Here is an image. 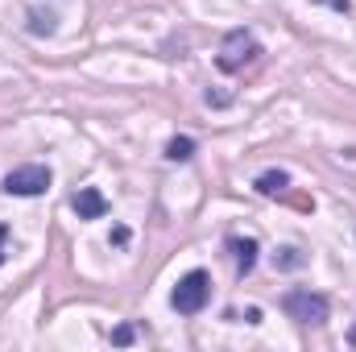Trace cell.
Returning a JSON list of instances; mask_svg holds the SVG:
<instances>
[{"label": "cell", "mask_w": 356, "mask_h": 352, "mask_svg": "<svg viewBox=\"0 0 356 352\" xmlns=\"http://www.w3.org/2000/svg\"><path fill=\"white\" fill-rule=\"evenodd\" d=\"M257 54H261V42H257L249 29H232V33L220 42L216 67H220V71H228V75H236V71H245L249 63H257Z\"/></svg>", "instance_id": "1"}, {"label": "cell", "mask_w": 356, "mask_h": 352, "mask_svg": "<svg viewBox=\"0 0 356 352\" xmlns=\"http://www.w3.org/2000/svg\"><path fill=\"white\" fill-rule=\"evenodd\" d=\"M282 311H286L294 323H302V328H319V323H327L332 303H327L319 290H290V294L282 298Z\"/></svg>", "instance_id": "2"}, {"label": "cell", "mask_w": 356, "mask_h": 352, "mask_svg": "<svg viewBox=\"0 0 356 352\" xmlns=\"http://www.w3.org/2000/svg\"><path fill=\"white\" fill-rule=\"evenodd\" d=\"M207 298H211V278H207V269H191V273L178 278L175 294H170V307H175L178 315H199V311L207 307Z\"/></svg>", "instance_id": "3"}, {"label": "cell", "mask_w": 356, "mask_h": 352, "mask_svg": "<svg viewBox=\"0 0 356 352\" xmlns=\"http://www.w3.org/2000/svg\"><path fill=\"white\" fill-rule=\"evenodd\" d=\"M4 195H17V199H33V195H46L50 191V166L42 162H25V166H13L4 175Z\"/></svg>", "instance_id": "4"}, {"label": "cell", "mask_w": 356, "mask_h": 352, "mask_svg": "<svg viewBox=\"0 0 356 352\" xmlns=\"http://www.w3.org/2000/svg\"><path fill=\"white\" fill-rule=\"evenodd\" d=\"M71 207H75L79 220H104V216H108V199H104V191H95V186H79L75 199H71Z\"/></svg>", "instance_id": "5"}, {"label": "cell", "mask_w": 356, "mask_h": 352, "mask_svg": "<svg viewBox=\"0 0 356 352\" xmlns=\"http://www.w3.org/2000/svg\"><path fill=\"white\" fill-rule=\"evenodd\" d=\"M228 249H232L236 273H249V269L257 265V241H253V237H245V241H241V237H232V241H228Z\"/></svg>", "instance_id": "6"}, {"label": "cell", "mask_w": 356, "mask_h": 352, "mask_svg": "<svg viewBox=\"0 0 356 352\" xmlns=\"http://www.w3.org/2000/svg\"><path fill=\"white\" fill-rule=\"evenodd\" d=\"M286 186H290V175L286 170H266V175L257 178V191L261 195H282Z\"/></svg>", "instance_id": "7"}, {"label": "cell", "mask_w": 356, "mask_h": 352, "mask_svg": "<svg viewBox=\"0 0 356 352\" xmlns=\"http://www.w3.org/2000/svg\"><path fill=\"white\" fill-rule=\"evenodd\" d=\"M166 158H170V162L195 158V141H191V137H170V141H166Z\"/></svg>", "instance_id": "8"}, {"label": "cell", "mask_w": 356, "mask_h": 352, "mask_svg": "<svg viewBox=\"0 0 356 352\" xmlns=\"http://www.w3.org/2000/svg\"><path fill=\"white\" fill-rule=\"evenodd\" d=\"M273 265H277V269H298V265H302V253H298V249H277Z\"/></svg>", "instance_id": "9"}, {"label": "cell", "mask_w": 356, "mask_h": 352, "mask_svg": "<svg viewBox=\"0 0 356 352\" xmlns=\"http://www.w3.org/2000/svg\"><path fill=\"white\" fill-rule=\"evenodd\" d=\"M129 241V228H112V237H108V245H124Z\"/></svg>", "instance_id": "10"}, {"label": "cell", "mask_w": 356, "mask_h": 352, "mask_svg": "<svg viewBox=\"0 0 356 352\" xmlns=\"http://www.w3.org/2000/svg\"><path fill=\"white\" fill-rule=\"evenodd\" d=\"M112 340H116V344H129V340H133V328H116V336H112Z\"/></svg>", "instance_id": "11"}, {"label": "cell", "mask_w": 356, "mask_h": 352, "mask_svg": "<svg viewBox=\"0 0 356 352\" xmlns=\"http://www.w3.org/2000/svg\"><path fill=\"white\" fill-rule=\"evenodd\" d=\"M4 241H8V224H0V265H4V257H8V249H4Z\"/></svg>", "instance_id": "12"}, {"label": "cell", "mask_w": 356, "mask_h": 352, "mask_svg": "<svg viewBox=\"0 0 356 352\" xmlns=\"http://www.w3.org/2000/svg\"><path fill=\"white\" fill-rule=\"evenodd\" d=\"M353 344H356V332H353Z\"/></svg>", "instance_id": "13"}, {"label": "cell", "mask_w": 356, "mask_h": 352, "mask_svg": "<svg viewBox=\"0 0 356 352\" xmlns=\"http://www.w3.org/2000/svg\"><path fill=\"white\" fill-rule=\"evenodd\" d=\"M315 4H323V0H315Z\"/></svg>", "instance_id": "14"}]
</instances>
